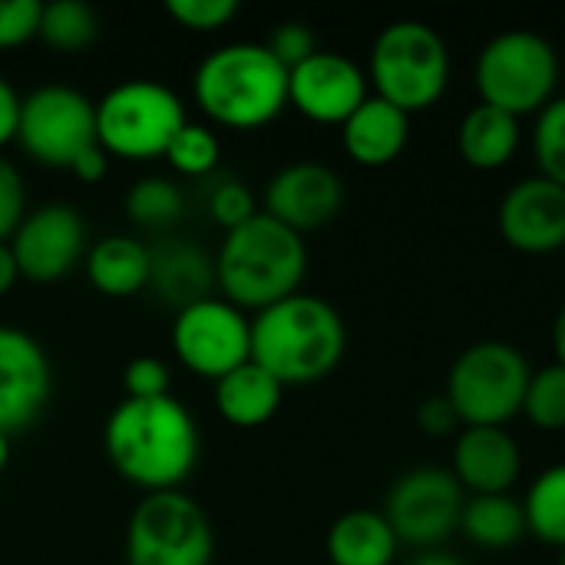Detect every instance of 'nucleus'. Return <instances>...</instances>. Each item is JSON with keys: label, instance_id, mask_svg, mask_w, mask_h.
Instances as JSON below:
<instances>
[{"label": "nucleus", "instance_id": "nucleus-1", "mask_svg": "<svg viewBox=\"0 0 565 565\" xmlns=\"http://www.w3.org/2000/svg\"><path fill=\"white\" fill-rule=\"evenodd\" d=\"M103 450L113 470L142 493L182 490L199 463V424L172 394L122 397L103 427Z\"/></svg>", "mask_w": 565, "mask_h": 565}, {"label": "nucleus", "instance_id": "nucleus-2", "mask_svg": "<svg viewBox=\"0 0 565 565\" xmlns=\"http://www.w3.org/2000/svg\"><path fill=\"white\" fill-rule=\"evenodd\" d=\"M348 331L334 305L298 291L252 318V361L281 387L324 381L344 358Z\"/></svg>", "mask_w": 565, "mask_h": 565}, {"label": "nucleus", "instance_id": "nucleus-3", "mask_svg": "<svg viewBox=\"0 0 565 565\" xmlns=\"http://www.w3.org/2000/svg\"><path fill=\"white\" fill-rule=\"evenodd\" d=\"M308 275L305 235L258 212L252 222L225 232L215 252V288L225 301L248 311H265L301 291Z\"/></svg>", "mask_w": 565, "mask_h": 565}, {"label": "nucleus", "instance_id": "nucleus-4", "mask_svg": "<svg viewBox=\"0 0 565 565\" xmlns=\"http://www.w3.org/2000/svg\"><path fill=\"white\" fill-rule=\"evenodd\" d=\"M192 99L212 126L262 129L288 109V70L265 43H222L195 66Z\"/></svg>", "mask_w": 565, "mask_h": 565}, {"label": "nucleus", "instance_id": "nucleus-5", "mask_svg": "<svg viewBox=\"0 0 565 565\" xmlns=\"http://www.w3.org/2000/svg\"><path fill=\"white\" fill-rule=\"evenodd\" d=\"M367 83L374 96L407 116L424 113L437 106L450 86V50L430 23L394 20L371 43Z\"/></svg>", "mask_w": 565, "mask_h": 565}, {"label": "nucleus", "instance_id": "nucleus-6", "mask_svg": "<svg viewBox=\"0 0 565 565\" xmlns=\"http://www.w3.org/2000/svg\"><path fill=\"white\" fill-rule=\"evenodd\" d=\"M473 83L480 103L503 109L510 116H536L556 99L559 86V53L533 30L497 33L473 63Z\"/></svg>", "mask_w": 565, "mask_h": 565}, {"label": "nucleus", "instance_id": "nucleus-7", "mask_svg": "<svg viewBox=\"0 0 565 565\" xmlns=\"http://www.w3.org/2000/svg\"><path fill=\"white\" fill-rule=\"evenodd\" d=\"M185 122L182 96L159 79H122L96 99V142L109 159H159Z\"/></svg>", "mask_w": 565, "mask_h": 565}, {"label": "nucleus", "instance_id": "nucleus-8", "mask_svg": "<svg viewBox=\"0 0 565 565\" xmlns=\"http://www.w3.org/2000/svg\"><path fill=\"white\" fill-rule=\"evenodd\" d=\"M530 361L507 341H477L457 354L447 374V397L463 427H507L523 414Z\"/></svg>", "mask_w": 565, "mask_h": 565}, {"label": "nucleus", "instance_id": "nucleus-9", "mask_svg": "<svg viewBox=\"0 0 565 565\" xmlns=\"http://www.w3.org/2000/svg\"><path fill=\"white\" fill-rule=\"evenodd\" d=\"M215 530L182 490L146 493L126 523V565H212Z\"/></svg>", "mask_w": 565, "mask_h": 565}, {"label": "nucleus", "instance_id": "nucleus-10", "mask_svg": "<svg viewBox=\"0 0 565 565\" xmlns=\"http://www.w3.org/2000/svg\"><path fill=\"white\" fill-rule=\"evenodd\" d=\"M20 149L46 169H66L96 146V103L66 83H46L23 96L20 126H17Z\"/></svg>", "mask_w": 565, "mask_h": 565}, {"label": "nucleus", "instance_id": "nucleus-11", "mask_svg": "<svg viewBox=\"0 0 565 565\" xmlns=\"http://www.w3.org/2000/svg\"><path fill=\"white\" fill-rule=\"evenodd\" d=\"M169 341L185 371L218 381L252 361V318L222 295H209L175 311Z\"/></svg>", "mask_w": 565, "mask_h": 565}, {"label": "nucleus", "instance_id": "nucleus-12", "mask_svg": "<svg viewBox=\"0 0 565 565\" xmlns=\"http://www.w3.org/2000/svg\"><path fill=\"white\" fill-rule=\"evenodd\" d=\"M467 493L450 473V467H414L407 470L387 493L384 516L401 546L440 550L457 530L463 516Z\"/></svg>", "mask_w": 565, "mask_h": 565}, {"label": "nucleus", "instance_id": "nucleus-13", "mask_svg": "<svg viewBox=\"0 0 565 565\" xmlns=\"http://www.w3.org/2000/svg\"><path fill=\"white\" fill-rule=\"evenodd\" d=\"M7 245L20 278L50 285L66 278L86 258L89 235L83 215L70 202H46L23 215Z\"/></svg>", "mask_w": 565, "mask_h": 565}, {"label": "nucleus", "instance_id": "nucleus-14", "mask_svg": "<svg viewBox=\"0 0 565 565\" xmlns=\"http://www.w3.org/2000/svg\"><path fill=\"white\" fill-rule=\"evenodd\" d=\"M53 397V364L43 344L13 324H0V434L33 427Z\"/></svg>", "mask_w": 565, "mask_h": 565}, {"label": "nucleus", "instance_id": "nucleus-15", "mask_svg": "<svg viewBox=\"0 0 565 565\" xmlns=\"http://www.w3.org/2000/svg\"><path fill=\"white\" fill-rule=\"evenodd\" d=\"M371 96L367 70L334 50H318L288 70V106L321 126H344L348 116Z\"/></svg>", "mask_w": 565, "mask_h": 565}, {"label": "nucleus", "instance_id": "nucleus-16", "mask_svg": "<svg viewBox=\"0 0 565 565\" xmlns=\"http://www.w3.org/2000/svg\"><path fill=\"white\" fill-rule=\"evenodd\" d=\"M344 205V182L324 162H288L265 185V215L291 232H318L338 218Z\"/></svg>", "mask_w": 565, "mask_h": 565}, {"label": "nucleus", "instance_id": "nucleus-17", "mask_svg": "<svg viewBox=\"0 0 565 565\" xmlns=\"http://www.w3.org/2000/svg\"><path fill=\"white\" fill-rule=\"evenodd\" d=\"M500 235L523 255H553L565 245V189L536 175L520 179L500 202Z\"/></svg>", "mask_w": 565, "mask_h": 565}, {"label": "nucleus", "instance_id": "nucleus-18", "mask_svg": "<svg viewBox=\"0 0 565 565\" xmlns=\"http://www.w3.org/2000/svg\"><path fill=\"white\" fill-rule=\"evenodd\" d=\"M450 473L467 497L513 493L523 477L520 440L507 427H463L454 444Z\"/></svg>", "mask_w": 565, "mask_h": 565}, {"label": "nucleus", "instance_id": "nucleus-19", "mask_svg": "<svg viewBox=\"0 0 565 565\" xmlns=\"http://www.w3.org/2000/svg\"><path fill=\"white\" fill-rule=\"evenodd\" d=\"M411 142V116L381 96H367L341 126V146L351 162L364 169H384Z\"/></svg>", "mask_w": 565, "mask_h": 565}, {"label": "nucleus", "instance_id": "nucleus-20", "mask_svg": "<svg viewBox=\"0 0 565 565\" xmlns=\"http://www.w3.org/2000/svg\"><path fill=\"white\" fill-rule=\"evenodd\" d=\"M152 255V275H149V288L169 301L175 311L215 295V258L189 242V238H175V235H162L156 245H149Z\"/></svg>", "mask_w": 565, "mask_h": 565}, {"label": "nucleus", "instance_id": "nucleus-21", "mask_svg": "<svg viewBox=\"0 0 565 565\" xmlns=\"http://www.w3.org/2000/svg\"><path fill=\"white\" fill-rule=\"evenodd\" d=\"M89 285L106 298H132L149 288L152 255L149 245L132 235H106L89 245L83 258Z\"/></svg>", "mask_w": 565, "mask_h": 565}, {"label": "nucleus", "instance_id": "nucleus-22", "mask_svg": "<svg viewBox=\"0 0 565 565\" xmlns=\"http://www.w3.org/2000/svg\"><path fill=\"white\" fill-rule=\"evenodd\" d=\"M281 394L285 387L265 367L245 361L242 367L215 381V411L225 424L238 430H255L278 414Z\"/></svg>", "mask_w": 565, "mask_h": 565}, {"label": "nucleus", "instance_id": "nucleus-23", "mask_svg": "<svg viewBox=\"0 0 565 565\" xmlns=\"http://www.w3.org/2000/svg\"><path fill=\"white\" fill-rule=\"evenodd\" d=\"M520 139H523L520 119L487 103H477L457 126L460 159L480 172H497L510 166V159L520 149Z\"/></svg>", "mask_w": 565, "mask_h": 565}, {"label": "nucleus", "instance_id": "nucleus-24", "mask_svg": "<svg viewBox=\"0 0 565 565\" xmlns=\"http://www.w3.org/2000/svg\"><path fill=\"white\" fill-rule=\"evenodd\" d=\"M324 550L331 565H394L401 543L384 513L351 510L331 523Z\"/></svg>", "mask_w": 565, "mask_h": 565}, {"label": "nucleus", "instance_id": "nucleus-25", "mask_svg": "<svg viewBox=\"0 0 565 565\" xmlns=\"http://www.w3.org/2000/svg\"><path fill=\"white\" fill-rule=\"evenodd\" d=\"M460 533L487 553H503L513 550L526 536V516H523V500L513 493H497V497H467L463 516H460Z\"/></svg>", "mask_w": 565, "mask_h": 565}, {"label": "nucleus", "instance_id": "nucleus-26", "mask_svg": "<svg viewBox=\"0 0 565 565\" xmlns=\"http://www.w3.org/2000/svg\"><path fill=\"white\" fill-rule=\"evenodd\" d=\"M126 215L146 232L169 235L185 215V192L169 175H142L126 192Z\"/></svg>", "mask_w": 565, "mask_h": 565}, {"label": "nucleus", "instance_id": "nucleus-27", "mask_svg": "<svg viewBox=\"0 0 565 565\" xmlns=\"http://www.w3.org/2000/svg\"><path fill=\"white\" fill-rule=\"evenodd\" d=\"M526 536L565 550V463L546 467L523 497Z\"/></svg>", "mask_w": 565, "mask_h": 565}, {"label": "nucleus", "instance_id": "nucleus-28", "mask_svg": "<svg viewBox=\"0 0 565 565\" xmlns=\"http://www.w3.org/2000/svg\"><path fill=\"white\" fill-rule=\"evenodd\" d=\"M36 36L60 53H79L99 36V13L86 0H53L40 10Z\"/></svg>", "mask_w": 565, "mask_h": 565}, {"label": "nucleus", "instance_id": "nucleus-29", "mask_svg": "<svg viewBox=\"0 0 565 565\" xmlns=\"http://www.w3.org/2000/svg\"><path fill=\"white\" fill-rule=\"evenodd\" d=\"M162 159H166L169 169H172L175 175H182V179H205V175H212V172L218 169L222 142H218V136H215L212 126L192 122V119H189V122L172 136V142H169V149H166Z\"/></svg>", "mask_w": 565, "mask_h": 565}, {"label": "nucleus", "instance_id": "nucleus-30", "mask_svg": "<svg viewBox=\"0 0 565 565\" xmlns=\"http://www.w3.org/2000/svg\"><path fill=\"white\" fill-rule=\"evenodd\" d=\"M523 417L546 434L565 430V367L563 364H546L530 374L526 401H523Z\"/></svg>", "mask_w": 565, "mask_h": 565}, {"label": "nucleus", "instance_id": "nucleus-31", "mask_svg": "<svg viewBox=\"0 0 565 565\" xmlns=\"http://www.w3.org/2000/svg\"><path fill=\"white\" fill-rule=\"evenodd\" d=\"M533 159L543 179L565 189V96L536 113L533 126Z\"/></svg>", "mask_w": 565, "mask_h": 565}, {"label": "nucleus", "instance_id": "nucleus-32", "mask_svg": "<svg viewBox=\"0 0 565 565\" xmlns=\"http://www.w3.org/2000/svg\"><path fill=\"white\" fill-rule=\"evenodd\" d=\"M238 3L235 0H169L166 13L192 33H215L225 30L235 17H238Z\"/></svg>", "mask_w": 565, "mask_h": 565}, {"label": "nucleus", "instance_id": "nucleus-33", "mask_svg": "<svg viewBox=\"0 0 565 565\" xmlns=\"http://www.w3.org/2000/svg\"><path fill=\"white\" fill-rule=\"evenodd\" d=\"M209 215L225 228H238L245 222H252L258 215V202H255V192L238 182V179H222L212 192H209Z\"/></svg>", "mask_w": 565, "mask_h": 565}, {"label": "nucleus", "instance_id": "nucleus-34", "mask_svg": "<svg viewBox=\"0 0 565 565\" xmlns=\"http://www.w3.org/2000/svg\"><path fill=\"white\" fill-rule=\"evenodd\" d=\"M169 387H172L169 364L159 361V358H152V354L132 358V361L122 367V391H126V397L152 401V397H166Z\"/></svg>", "mask_w": 565, "mask_h": 565}, {"label": "nucleus", "instance_id": "nucleus-35", "mask_svg": "<svg viewBox=\"0 0 565 565\" xmlns=\"http://www.w3.org/2000/svg\"><path fill=\"white\" fill-rule=\"evenodd\" d=\"M265 46L278 56V63H281L285 70H295L298 63H305L308 56H315V53L321 50L315 30H311L308 23H301V20H285V23H278V26L271 30V36H268Z\"/></svg>", "mask_w": 565, "mask_h": 565}, {"label": "nucleus", "instance_id": "nucleus-36", "mask_svg": "<svg viewBox=\"0 0 565 565\" xmlns=\"http://www.w3.org/2000/svg\"><path fill=\"white\" fill-rule=\"evenodd\" d=\"M40 0H0V50L30 43L40 30Z\"/></svg>", "mask_w": 565, "mask_h": 565}, {"label": "nucleus", "instance_id": "nucleus-37", "mask_svg": "<svg viewBox=\"0 0 565 565\" xmlns=\"http://www.w3.org/2000/svg\"><path fill=\"white\" fill-rule=\"evenodd\" d=\"M26 215V185L20 169L0 156V242H10Z\"/></svg>", "mask_w": 565, "mask_h": 565}, {"label": "nucleus", "instance_id": "nucleus-38", "mask_svg": "<svg viewBox=\"0 0 565 565\" xmlns=\"http://www.w3.org/2000/svg\"><path fill=\"white\" fill-rule=\"evenodd\" d=\"M417 424L427 437H450L460 430V414L454 411L447 394H430L417 407Z\"/></svg>", "mask_w": 565, "mask_h": 565}, {"label": "nucleus", "instance_id": "nucleus-39", "mask_svg": "<svg viewBox=\"0 0 565 565\" xmlns=\"http://www.w3.org/2000/svg\"><path fill=\"white\" fill-rule=\"evenodd\" d=\"M20 106L23 96L17 93V86L0 73V149L17 142V126H20Z\"/></svg>", "mask_w": 565, "mask_h": 565}, {"label": "nucleus", "instance_id": "nucleus-40", "mask_svg": "<svg viewBox=\"0 0 565 565\" xmlns=\"http://www.w3.org/2000/svg\"><path fill=\"white\" fill-rule=\"evenodd\" d=\"M70 172L79 179V182H86V185H96L99 179H106V172H109V156H106V149L96 142V146H89L86 152H79V159L70 166Z\"/></svg>", "mask_w": 565, "mask_h": 565}, {"label": "nucleus", "instance_id": "nucleus-41", "mask_svg": "<svg viewBox=\"0 0 565 565\" xmlns=\"http://www.w3.org/2000/svg\"><path fill=\"white\" fill-rule=\"evenodd\" d=\"M20 281V271H17V262L10 255V245L0 242V298L13 291V285Z\"/></svg>", "mask_w": 565, "mask_h": 565}, {"label": "nucleus", "instance_id": "nucleus-42", "mask_svg": "<svg viewBox=\"0 0 565 565\" xmlns=\"http://www.w3.org/2000/svg\"><path fill=\"white\" fill-rule=\"evenodd\" d=\"M407 565H467L460 556H454V553H447V550H424V553H417L414 559Z\"/></svg>", "mask_w": 565, "mask_h": 565}, {"label": "nucleus", "instance_id": "nucleus-43", "mask_svg": "<svg viewBox=\"0 0 565 565\" xmlns=\"http://www.w3.org/2000/svg\"><path fill=\"white\" fill-rule=\"evenodd\" d=\"M553 351H556V364L565 367V305L559 308L556 321H553Z\"/></svg>", "mask_w": 565, "mask_h": 565}, {"label": "nucleus", "instance_id": "nucleus-44", "mask_svg": "<svg viewBox=\"0 0 565 565\" xmlns=\"http://www.w3.org/2000/svg\"><path fill=\"white\" fill-rule=\"evenodd\" d=\"M7 463H10V437L0 434V473L7 470Z\"/></svg>", "mask_w": 565, "mask_h": 565}, {"label": "nucleus", "instance_id": "nucleus-45", "mask_svg": "<svg viewBox=\"0 0 565 565\" xmlns=\"http://www.w3.org/2000/svg\"><path fill=\"white\" fill-rule=\"evenodd\" d=\"M559 565H565V550H563V559H559Z\"/></svg>", "mask_w": 565, "mask_h": 565}]
</instances>
